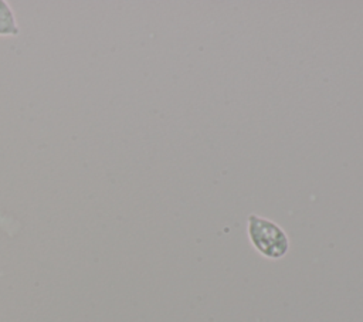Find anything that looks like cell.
Segmentation results:
<instances>
[{"label":"cell","mask_w":363,"mask_h":322,"mask_svg":"<svg viewBox=\"0 0 363 322\" xmlns=\"http://www.w3.org/2000/svg\"><path fill=\"white\" fill-rule=\"evenodd\" d=\"M248 237L254 248L271 260L282 258L291 247L285 230L269 218L251 213L247 218Z\"/></svg>","instance_id":"1"},{"label":"cell","mask_w":363,"mask_h":322,"mask_svg":"<svg viewBox=\"0 0 363 322\" xmlns=\"http://www.w3.org/2000/svg\"><path fill=\"white\" fill-rule=\"evenodd\" d=\"M20 28L13 9L6 0H0V37H16Z\"/></svg>","instance_id":"2"}]
</instances>
